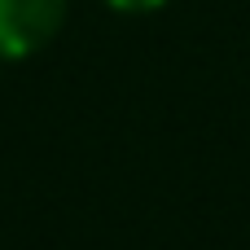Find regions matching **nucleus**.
Instances as JSON below:
<instances>
[{"instance_id":"obj_2","label":"nucleus","mask_w":250,"mask_h":250,"mask_svg":"<svg viewBox=\"0 0 250 250\" xmlns=\"http://www.w3.org/2000/svg\"><path fill=\"white\" fill-rule=\"evenodd\" d=\"M110 9H119V13H154V9H163L167 0H105Z\"/></svg>"},{"instance_id":"obj_1","label":"nucleus","mask_w":250,"mask_h":250,"mask_svg":"<svg viewBox=\"0 0 250 250\" xmlns=\"http://www.w3.org/2000/svg\"><path fill=\"white\" fill-rule=\"evenodd\" d=\"M66 22V0H0V62L40 53Z\"/></svg>"}]
</instances>
